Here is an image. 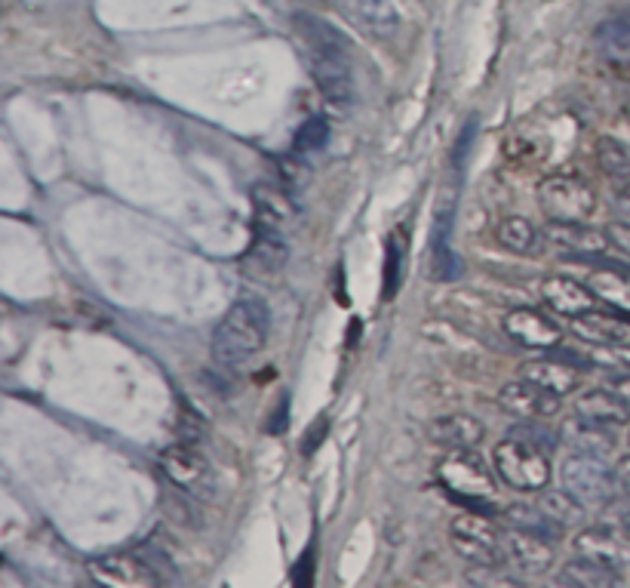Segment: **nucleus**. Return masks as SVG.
I'll list each match as a JSON object with an SVG mask.
<instances>
[{
    "label": "nucleus",
    "mask_w": 630,
    "mask_h": 588,
    "mask_svg": "<svg viewBox=\"0 0 630 588\" xmlns=\"http://www.w3.org/2000/svg\"><path fill=\"white\" fill-rule=\"evenodd\" d=\"M293 25L305 44V59L311 65L320 93L333 106H350L354 102V69H350L348 37L314 13H296Z\"/></svg>",
    "instance_id": "f257e3e1"
},
{
    "label": "nucleus",
    "mask_w": 630,
    "mask_h": 588,
    "mask_svg": "<svg viewBox=\"0 0 630 588\" xmlns=\"http://www.w3.org/2000/svg\"><path fill=\"white\" fill-rule=\"evenodd\" d=\"M271 333V308L259 296H244L212 333V357L219 367H237L264 348Z\"/></svg>",
    "instance_id": "f03ea898"
},
{
    "label": "nucleus",
    "mask_w": 630,
    "mask_h": 588,
    "mask_svg": "<svg viewBox=\"0 0 630 588\" xmlns=\"http://www.w3.org/2000/svg\"><path fill=\"white\" fill-rule=\"evenodd\" d=\"M440 483L449 490V497L468 512L492 515L495 512V481L486 463L473 450H446V456L437 465Z\"/></svg>",
    "instance_id": "7ed1b4c3"
},
{
    "label": "nucleus",
    "mask_w": 630,
    "mask_h": 588,
    "mask_svg": "<svg viewBox=\"0 0 630 588\" xmlns=\"http://www.w3.org/2000/svg\"><path fill=\"white\" fill-rule=\"evenodd\" d=\"M492 463L498 478L508 483L510 490L520 493H542L544 487L551 483V460L547 453L539 446L526 444L520 438H508L495 446Z\"/></svg>",
    "instance_id": "20e7f679"
},
{
    "label": "nucleus",
    "mask_w": 630,
    "mask_h": 588,
    "mask_svg": "<svg viewBox=\"0 0 630 588\" xmlns=\"http://www.w3.org/2000/svg\"><path fill=\"white\" fill-rule=\"evenodd\" d=\"M453 546L473 567H498L505 564V530H498L490 515L468 512L453 520Z\"/></svg>",
    "instance_id": "39448f33"
},
{
    "label": "nucleus",
    "mask_w": 630,
    "mask_h": 588,
    "mask_svg": "<svg viewBox=\"0 0 630 588\" xmlns=\"http://www.w3.org/2000/svg\"><path fill=\"white\" fill-rule=\"evenodd\" d=\"M563 487L584 502L588 509L606 505L615 497V468L603 463V456H591V453H572L566 456L560 465Z\"/></svg>",
    "instance_id": "423d86ee"
},
{
    "label": "nucleus",
    "mask_w": 630,
    "mask_h": 588,
    "mask_svg": "<svg viewBox=\"0 0 630 588\" xmlns=\"http://www.w3.org/2000/svg\"><path fill=\"white\" fill-rule=\"evenodd\" d=\"M160 471L170 483H175L182 493H188L192 500L210 502L219 490V478L210 460L194 450V446H166L160 453Z\"/></svg>",
    "instance_id": "0eeeda50"
},
{
    "label": "nucleus",
    "mask_w": 630,
    "mask_h": 588,
    "mask_svg": "<svg viewBox=\"0 0 630 588\" xmlns=\"http://www.w3.org/2000/svg\"><path fill=\"white\" fill-rule=\"evenodd\" d=\"M539 204L554 222H588L596 210V195L584 179L551 176L539 185Z\"/></svg>",
    "instance_id": "6e6552de"
},
{
    "label": "nucleus",
    "mask_w": 630,
    "mask_h": 588,
    "mask_svg": "<svg viewBox=\"0 0 630 588\" xmlns=\"http://www.w3.org/2000/svg\"><path fill=\"white\" fill-rule=\"evenodd\" d=\"M498 407L514 419H551L560 413V394L547 392L520 376L498 392Z\"/></svg>",
    "instance_id": "1a4fd4ad"
},
{
    "label": "nucleus",
    "mask_w": 630,
    "mask_h": 588,
    "mask_svg": "<svg viewBox=\"0 0 630 588\" xmlns=\"http://www.w3.org/2000/svg\"><path fill=\"white\" fill-rule=\"evenodd\" d=\"M505 564L523 576H544L554 567V542L510 527L505 530Z\"/></svg>",
    "instance_id": "9d476101"
},
{
    "label": "nucleus",
    "mask_w": 630,
    "mask_h": 588,
    "mask_svg": "<svg viewBox=\"0 0 630 588\" xmlns=\"http://www.w3.org/2000/svg\"><path fill=\"white\" fill-rule=\"evenodd\" d=\"M289 259V244L283 241L277 225L256 219V232H252V244L244 256V271L249 278H274Z\"/></svg>",
    "instance_id": "9b49d317"
},
{
    "label": "nucleus",
    "mask_w": 630,
    "mask_h": 588,
    "mask_svg": "<svg viewBox=\"0 0 630 588\" xmlns=\"http://www.w3.org/2000/svg\"><path fill=\"white\" fill-rule=\"evenodd\" d=\"M89 576L111 588H145L160 583L141 554H106L89 564Z\"/></svg>",
    "instance_id": "f8f14e48"
},
{
    "label": "nucleus",
    "mask_w": 630,
    "mask_h": 588,
    "mask_svg": "<svg viewBox=\"0 0 630 588\" xmlns=\"http://www.w3.org/2000/svg\"><path fill=\"white\" fill-rule=\"evenodd\" d=\"M505 333H508L517 345L523 348H535V352H554L560 345L563 330L551 318H544L535 308H517L508 311L505 318Z\"/></svg>",
    "instance_id": "ddd939ff"
},
{
    "label": "nucleus",
    "mask_w": 630,
    "mask_h": 588,
    "mask_svg": "<svg viewBox=\"0 0 630 588\" xmlns=\"http://www.w3.org/2000/svg\"><path fill=\"white\" fill-rule=\"evenodd\" d=\"M544 241L554 244L557 250L569 253L572 259L596 256V253H606L613 247L606 232H596L584 222H554V219H551V225H544Z\"/></svg>",
    "instance_id": "4468645a"
},
{
    "label": "nucleus",
    "mask_w": 630,
    "mask_h": 588,
    "mask_svg": "<svg viewBox=\"0 0 630 588\" xmlns=\"http://www.w3.org/2000/svg\"><path fill=\"white\" fill-rule=\"evenodd\" d=\"M578 554H588L600 564L613 567V571H625L630 564V534L613 530V527H588L581 530L576 539Z\"/></svg>",
    "instance_id": "2eb2a0df"
},
{
    "label": "nucleus",
    "mask_w": 630,
    "mask_h": 588,
    "mask_svg": "<svg viewBox=\"0 0 630 588\" xmlns=\"http://www.w3.org/2000/svg\"><path fill=\"white\" fill-rule=\"evenodd\" d=\"M542 299L547 308H554L563 318H581L588 311L596 308V296L588 286L576 281V278H566V274H551L542 281Z\"/></svg>",
    "instance_id": "dca6fc26"
},
{
    "label": "nucleus",
    "mask_w": 630,
    "mask_h": 588,
    "mask_svg": "<svg viewBox=\"0 0 630 588\" xmlns=\"http://www.w3.org/2000/svg\"><path fill=\"white\" fill-rule=\"evenodd\" d=\"M576 416L591 422V426L603 428H618L630 422V404L621 394L606 392V389H591L576 401Z\"/></svg>",
    "instance_id": "f3484780"
},
{
    "label": "nucleus",
    "mask_w": 630,
    "mask_h": 588,
    "mask_svg": "<svg viewBox=\"0 0 630 588\" xmlns=\"http://www.w3.org/2000/svg\"><path fill=\"white\" fill-rule=\"evenodd\" d=\"M520 376L563 397V394H572L578 389L581 367L569 364L566 357H535V360H526L520 367Z\"/></svg>",
    "instance_id": "a211bd4d"
},
{
    "label": "nucleus",
    "mask_w": 630,
    "mask_h": 588,
    "mask_svg": "<svg viewBox=\"0 0 630 588\" xmlns=\"http://www.w3.org/2000/svg\"><path fill=\"white\" fill-rule=\"evenodd\" d=\"M335 3L350 22H357L369 35L385 37L397 32V25H400V13H397L394 0H335Z\"/></svg>",
    "instance_id": "6ab92c4d"
},
{
    "label": "nucleus",
    "mask_w": 630,
    "mask_h": 588,
    "mask_svg": "<svg viewBox=\"0 0 630 588\" xmlns=\"http://www.w3.org/2000/svg\"><path fill=\"white\" fill-rule=\"evenodd\" d=\"M486 428L468 413H449L431 422V441L443 450H477Z\"/></svg>",
    "instance_id": "aec40b11"
},
{
    "label": "nucleus",
    "mask_w": 630,
    "mask_h": 588,
    "mask_svg": "<svg viewBox=\"0 0 630 588\" xmlns=\"http://www.w3.org/2000/svg\"><path fill=\"white\" fill-rule=\"evenodd\" d=\"M557 579H560V586L569 588H613L621 583V573L588 558V554H578L563 564Z\"/></svg>",
    "instance_id": "412c9836"
},
{
    "label": "nucleus",
    "mask_w": 630,
    "mask_h": 588,
    "mask_svg": "<svg viewBox=\"0 0 630 588\" xmlns=\"http://www.w3.org/2000/svg\"><path fill=\"white\" fill-rule=\"evenodd\" d=\"M596 53L613 65H630V22H603L594 35Z\"/></svg>",
    "instance_id": "4be33fe9"
},
{
    "label": "nucleus",
    "mask_w": 630,
    "mask_h": 588,
    "mask_svg": "<svg viewBox=\"0 0 630 588\" xmlns=\"http://www.w3.org/2000/svg\"><path fill=\"white\" fill-rule=\"evenodd\" d=\"M505 520H508L510 527H517V530L544 536V539H551V542H557L563 536L560 524L544 515V509L539 502H535V505H508V509H505Z\"/></svg>",
    "instance_id": "5701e85b"
},
{
    "label": "nucleus",
    "mask_w": 630,
    "mask_h": 588,
    "mask_svg": "<svg viewBox=\"0 0 630 588\" xmlns=\"http://www.w3.org/2000/svg\"><path fill=\"white\" fill-rule=\"evenodd\" d=\"M539 505L544 509V515L560 524L563 530H566V527H578V524L584 520V512H588V505L578 502L566 487H563V490H547V487H544L542 497H539Z\"/></svg>",
    "instance_id": "b1692460"
},
{
    "label": "nucleus",
    "mask_w": 630,
    "mask_h": 588,
    "mask_svg": "<svg viewBox=\"0 0 630 588\" xmlns=\"http://www.w3.org/2000/svg\"><path fill=\"white\" fill-rule=\"evenodd\" d=\"M596 163L606 176L613 179L615 188L630 182V148L625 143H618L613 136L596 139Z\"/></svg>",
    "instance_id": "393cba45"
},
{
    "label": "nucleus",
    "mask_w": 630,
    "mask_h": 588,
    "mask_svg": "<svg viewBox=\"0 0 630 588\" xmlns=\"http://www.w3.org/2000/svg\"><path fill=\"white\" fill-rule=\"evenodd\" d=\"M566 441L576 446V453H591V456H606L615 446L613 428L591 426L584 419H578L576 426L566 428Z\"/></svg>",
    "instance_id": "a878e982"
},
{
    "label": "nucleus",
    "mask_w": 630,
    "mask_h": 588,
    "mask_svg": "<svg viewBox=\"0 0 630 588\" xmlns=\"http://www.w3.org/2000/svg\"><path fill=\"white\" fill-rule=\"evenodd\" d=\"M535 225L523 219V216H508V219H502L498 222V229H495V241H498V247L508 253H529L532 250V244H535Z\"/></svg>",
    "instance_id": "bb28decb"
},
{
    "label": "nucleus",
    "mask_w": 630,
    "mask_h": 588,
    "mask_svg": "<svg viewBox=\"0 0 630 588\" xmlns=\"http://www.w3.org/2000/svg\"><path fill=\"white\" fill-rule=\"evenodd\" d=\"M252 197H256V219L271 222V225H277V229H281V222L293 219V204H289V197L281 195L277 188H271V185H256V188H252Z\"/></svg>",
    "instance_id": "cd10ccee"
},
{
    "label": "nucleus",
    "mask_w": 630,
    "mask_h": 588,
    "mask_svg": "<svg viewBox=\"0 0 630 588\" xmlns=\"http://www.w3.org/2000/svg\"><path fill=\"white\" fill-rule=\"evenodd\" d=\"M330 143V124H326V118H308L305 124L298 126L296 139H293V158H308V155H317V151H323Z\"/></svg>",
    "instance_id": "c85d7f7f"
},
{
    "label": "nucleus",
    "mask_w": 630,
    "mask_h": 588,
    "mask_svg": "<svg viewBox=\"0 0 630 588\" xmlns=\"http://www.w3.org/2000/svg\"><path fill=\"white\" fill-rule=\"evenodd\" d=\"M403 262H406V241H403V234H391L385 253V286H382L385 299H391L397 293V286H400Z\"/></svg>",
    "instance_id": "c756f323"
},
{
    "label": "nucleus",
    "mask_w": 630,
    "mask_h": 588,
    "mask_svg": "<svg viewBox=\"0 0 630 588\" xmlns=\"http://www.w3.org/2000/svg\"><path fill=\"white\" fill-rule=\"evenodd\" d=\"M510 438H520V441L539 446L544 453H551V450L557 446V434L547 428L544 419H520L517 426L510 428Z\"/></svg>",
    "instance_id": "7c9ffc66"
},
{
    "label": "nucleus",
    "mask_w": 630,
    "mask_h": 588,
    "mask_svg": "<svg viewBox=\"0 0 630 588\" xmlns=\"http://www.w3.org/2000/svg\"><path fill=\"white\" fill-rule=\"evenodd\" d=\"M314 558H317L314 546H308L305 554L296 561V567H293V583H296V586L308 588L314 583Z\"/></svg>",
    "instance_id": "2f4dec72"
},
{
    "label": "nucleus",
    "mask_w": 630,
    "mask_h": 588,
    "mask_svg": "<svg viewBox=\"0 0 630 588\" xmlns=\"http://www.w3.org/2000/svg\"><path fill=\"white\" fill-rule=\"evenodd\" d=\"M609 241H613V247L618 253H625V256H630V225L628 222H621V219H618V222H613V225H609Z\"/></svg>",
    "instance_id": "473e14b6"
},
{
    "label": "nucleus",
    "mask_w": 630,
    "mask_h": 588,
    "mask_svg": "<svg viewBox=\"0 0 630 588\" xmlns=\"http://www.w3.org/2000/svg\"><path fill=\"white\" fill-rule=\"evenodd\" d=\"M326 428H330V422L320 416L314 426H311V431H308V438H305V453H314L317 441H323V438H326Z\"/></svg>",
    "instance_id": "72a5a7b5"
},
{
    "label": "nucleus",
    "mask_w": 630,
    "mask_h": 588,
    "mask_svg": "<svg viewBox=\"0 0 630 588\" xmlns=\"http://www.w3.org/2000/svg\"><path fill=\"white\" fill-rule=\"evenodd\" d=\"M615 483L625 497H630V456H621L615 465Z\"/></svg>",
    "instance_id": "f704fd0d"
},
{
    "label": "nucleus",
    "mask_w": 630,
    "mask_h": 588,
    "mask_svg": "<svg viewBox=\"0 0 630 588\" xmlns=\"http://www.w3.org/2000/svg\"><path fill=\"white\" fill-rule=\"evenodd\" d=\"M286 411H289V401H286V394H283L281 411L271 413V416H268V431H274V434H281L283 428H286Z\"/></svg>",
    "instance_id": "c9c22d12"
},
{
    "label": "nucleus",
    "mask_w": 630,
    "mask_h": 588,
    "mask_svg": "<svg viewBox=\"0 0 630 588\" xmlns=\"http://www.w3.org/2000/svg\"><path fill=\"white\" fill-rule=\"evenodd\" d=\"M613 210L618 213V219H621V222H628L630 225V192H615Z\"/></svg>",
    "instance_id": "e433bc0d"
},
{
    "label": "nucleus",
    "mask_w": 630,
    "mask_h": 588,
    "mask_svg": "<svg viewBox=\"0 0 630 588\" xmlns=\"http://www.w3.org/2000/svg\"><path fill=\"white\" fill-rule=\"evenodd\" d=\"M613 389H615V392H618V394H621V397H625V401H628V404H630V376H625V373L615 376Z\"/></svg>",
    "instance_id": "4c0bfd02"
}]
</instances>
